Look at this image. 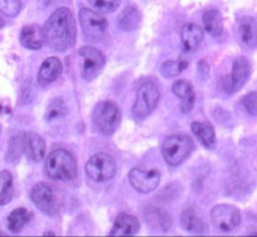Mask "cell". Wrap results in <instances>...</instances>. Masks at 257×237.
Listing matches in <instances>:
<instances>
[{"label":"cell","instance_id":"cell-1","mask_svg":"<svg viewBox=\"0 0 257 237\" xmlns=\"http://www.w3.org/2000/svg\"><path fill=\"white\" fill-rule=\"evenodd\" d=\"M45 43L57 52H64L72 48L77 40V24L68 8L55 10L43 27Z\"/></svg>","mask_w":257,"mask_h":237},{"label":"cell","instance_id":"cell-2","mask_svg":"<svg viewBox=\"0 0 257 237\" xmlns=\"http://www.w3.org/2000/svg\"><path fill=\"white\" fill-rule=\"evenodd\" d=\"M45 172L52 180L73 181L78 173L75 158L67 150L52 151L45 161Z\"/></svg>","mask_w":257,"mask_h":237},{"label":"cell","instance_id":"cell-3","mask_svg":"<svg viewBox=\"0 0 257 237\" xmlns=\"http://www.w3.org/2000/svg\"><path fill=\"white\" fill-rule=\"evenodd\" d=\"M193 148L192 138L185 135H173L163 141L162 156L167 165L177 167L190 157Z\"/></svg>","mask_w":257,"mask_h":237},{"label":"cell","instance_id":"cell-4","mask_svg":"<svg viewBox=\"0 0 257 237\" xmlns=\"http://www.w3.org/2000/svg\"><path fill=\"white\" fill-rule=\"evenodd\" d=\"M93 123L103 135H113L120 123V110L112 100H104L95 105L93 110Z\"/></svg>","mask_w":257,"mask_h":237},{"label":"cell","instance_id":"cell-5","mask_svg":"<svg viewBox=\"0 0 257 237\" xmlns=\"http://www.w3.org/2000/svg\"><path fill=\"white\" fill-rule=\"evenodd\" d=\"M85 172L93 182H107L117 173V165L112 156L100 152L89 158L85 165Z\"/></svg>","mask_w":257,"mask_h":237},{"label":"cell","instance_id":"cell-6","mask_svg":"<svg viewBox=\"0 0 257 237\" xmlns=\"http://www.w3.org/2000/svg\"><path fill=\"white\" fill-rule=\"evenodd\" d=\"M160 100V90L153 83H145L137 90V97L132 108L136 121H143L152 114Z\"/></svg>","mask_w":257,"mask_h":237},{"label":"cell","instance_id":"cell-7","mask_svg":"<svg viewBox=\"0 0 257 237\" xmlns=\"http://www.w3.org/2000/svg\"><path fill=\"white\" fill-rule=\"evenodd\" d=\"M79 23L83 34L90 42H100L107 33V19L87 8H82L79 10Z\"/></svg>","mask_w":257,"mask_h":237},{"label":"cell","instance_id":"cell-8","mask_svg":"<svg viewBox=\"0 0 257 237\" xmlns=\"http://www.w3.org/2000/svg\"><path fill=\"white\" fill-rule=\"evenodd\" d=\"M78 54L80 58V74H82L83 79H85L87 82H92L104 68V55L94 47L80 48Z\"/></svg>","mask_w":257,"mask_h":237},{"label":"cell","instance_id":"cell-9","mask_svg":"<svg viewBox=\"0 0 257 237\" xmlns=\"http://www.w3.org/2000/svg\"><path fill=\"white\" fill-rule=\"evenodd\" d=\"M211 221L217 230L222 231V232H231L240 225L241 213L235 206L222 203V205H217L212 208Z\"/></svg>","mask_w":257,"mask_h":237},{"label":"cell","instance_id":"cell-10","mask_svg":"<svg viewBox=\"0 0 257 237\" xmlns=\"http://www.w3.org/2000/svg\"><path fill=\"white\" fill-rule=\"evenodd\" d=\"M30 198H32L35 207L48 216L55 215L59 210L54 191L44 182H39L34 185V187L30 191Z\"/></svg>","mask_w":257,"mask_h":237},{"label":"cell","instance_id":"cell-11","mask_svg":"<svg viewBox=\"0 0 257 237\" xmlns=\"http://www.w3.org/2000/svg\"><path fill=\"white\" fill-rule=\"evenodd\" d=\"M131 186L137 192L150 193L158 187L161 181V175L157 170L145 171L141 168H133L128 175Z\"/></svg>","mask_w":257,"mask_h":237},{"label":"cell","instance_id":"cell-12","mask_svg":"<svg viewBox=\"0 0 257 237\" xmlns=\"http://www.w3.org/2000/svg\"><path fill=\"white\" fill-rule=\"evenodd\" d=\"M251 74V65L245 57H240L232 65L230 77L225 83V89L228 94L238 92L245 85Z\"/></svg>","mask_w":257,"mask_h":237},{"label":"cell","instance_id":"cell-13","mask_svg":"<svg viewBox=\"0 0 257 237\" xmlns=\"http://www.w3.org/2000/svg\"><path fill=\"white\" fill-rule=\"evenodd\" d=\"M203 40V32L197 24L187 23L181 29V44L183 52L192 53L198 49Z\"/></svg>","mask_w":257,"mask_h":237},{"label":"cell","instance_id":"cell-14","mask_svg":"<svg viewBox=\"0 0 257 237\" xmlns=\"http://www.w3.org/2000/svg\"><path fill=\"white\" fill-rule=\"evenodd\" d=\"M20 43L29 50H39L45 43L43 28L37 24L27 25L20 32Z\"/></svg>","mask_w":257,"mask_h":237},{"label":"cell","instance_id":"cell-15","mask_svg":"<svg viewBox=\"0 0 257 237\" xmlns=\"http://www.w3.org/2000/svg\"><path fill=\"white\" fill-rule=\"evenodd\" d=\"M63 65L59 58L50 57L43 62L40 65L39 73H38V83L40 85H48L53 83L54 80L58 79L60 74H62Z\"/></svg>","mask_w":257,"mask_h":237},{"label":"cell","instance_id":"cell-16","mask_svg":"<svg viewBox=\"0 0 257 237\" xmlns=\"http://www.w3.org/2000/svg\"><path fill=\"white\" fill-rule=\"evenodd\" d=\"M172 92L175 93L176 97L181 98L182 102L180 104V109L182 113H188L193 108L195 104V90H193L192 84L186 79H180L173 83Z\"/></svg>","mask_w":257,"mask_h":237},{"label":"cell","instance_id":"cell-17","mask_svg":"<svg viewBox=\"0 0 257 237\" xmlns=\"http://www.w3.org/2000/svg\"><path fill=\"white\" fill-rule=\"evenodd\" d=\"M24 143H25V153L29 160L33 162H40L43 161L47 151L44 140L40 137L38 133L28 132L24 135Z\"/></svg>","mask_w":257,"mask_h":237},{"label":"cell","instance_id":"cell-18","mask_svg":"<svg viewBox=\"0 0 257 237\" xmlns=\"http://www.w3.org/2000/svg\"><path fill=\"white\" fill-rule=\"evenodd\" d=\"M140 221L132 215L122 212L117 216L113 228L110 230L112 236H132L140 231Z\"/></svg>","mask_w":257,"mask_h":237},{"label":"cell","instance_id":"cell-19","mask_svg":"<svg viewBox=\"0 0 257 237\" xmlns=\"http://www.w3.org/2000/svg\"><path fill=\"white\" fill-rule=\"evenodd\" d=\"M238 33L242 44L248 49L257 48V22L252 17H242L238 20Z\"/></svg>","mask_w":257,"mask_h":237},{"label":"cell","instance_id":"cell-20","mask_svg":"<svg viewBox=\"0 0 257 237\" xmlns=\"http://www.w3.org/2000/svg\"><path fill=\"white\" fill-rule=\"evenodd\" d=\"M145 218L151 227L166 232L172 225L170 215L165 210L158 207H148L145 212Z\"/></svg>","mask_w":257,"mask_h":237},{"label":"cell","instance_id":"cell-21","mask_svg":"<svg viewBox=\"0 0 257 237\" xmlns=\"http://www.w3.org/2000/svg\"><path fill=\"white\" fill-rule=\"evenodd\" d=\"M191 130H192L193 135L198 138V141H200L203 147L208 148V150L215 148L216 133L212 126L208 125V123L193 122L192 126H191Z\"/></svg>","mask_w":257,"mask_h":237},{"label":"cell","instance_id":"cell-22","mask_svg":"<svg viewBox=\"0 0 257 237\" xmlns=\"http://www.w3.org/2000/svg\"><path fill=\"white\" fill-rule=\"evenodd\" d=\"M141 23V13L133 5L125 8L120 15L118 17V25L124 32H133L140 27Z\"/></svg>","mask_w":257,"mask_h":237},{"label":"cell","instance_id":"cell-23","mask_svg":"<svg viewBox=\"0 0 257 237\" xmlns=\"http://www.w3.org/2000/svg\"><path fill=\"white\" fill-rule=\"evenodd\" d=\"M32 220V213L27 208H15L8 216V228L10 232L19 233Z\"/></svg>","mask_w":257,"mask_h":237},{"label":"cell","instance_id":"cell-24","mask_svg":"<svg viewBox=\"0 0 257 237\" xmlns=\"http://www.w3.org/2000/svg\"><path fill=\"white\" fill-rule=\"evenodd\" d=\"M181 226L185 231L191 233H202L205 232V222L198 217L195 210H185L181 215Z\"/></svg>","mask_w":257,"mask_h":237},{"label":"cell","instance_id":"cell-25","mask_svg":"<svg viewBox=\"0 0 257 237\" xmlns=\"http://www.w3.org/2000/svg\"><path fill=\"white\" fill-rule=\"evenodd\" d=\"M203 25L208 34L212 37H218L222 34L223 32V24H222V17L218 10H208L203 14Z\"/></svg>","mask_w":257,"mask_h":237},{"label":"cell","instance_id":"cell-26","mask_svg":"<svg viewBox=\"0 0 257 237\" xmlns=\"http://www.w3.org/2000/svg\"><path fill=\"white\" fill-rule=\"evenodd\" d=\"M14 196V183L13 176L9 171L0 172V206H5L13 200Z\"/></svg>","mask_w":257,"mask_h":237},{"label":"cell","instance_id":"cell-27","mask_svg":"<svg viewBox=\"0 0 257 237\" xmlns=\"http://www.w3.org/2000/svg\"><path fill=\"white\" fill-rule=\"evenodd\" d=\"M67 113L68 107L64 99H62V98H54L48 104L47 110H45V120L48 122H55V121L64 118L67 115Z\"/></svg>","mask_w":257,"mask_h":237},{"label":"cell","instance_id":"cell-28","mask_svg":"<svg viewBox=\"0 0 257 237\" xmlns=\"http://www.w3.org/2000/svg\"><path fill=\"white\" fill-rule=\"evenodd\" d=\"M25 152V143L24 136H14L9 142V148H8L7 161L10 163H17L20 160V156Z\"/></svg>","mask_w":257,"mask_h":237},{"label":"cell","instance_id":"cell-29","mask_svg":"<svg viewBox=\"0 0 257 237\" xmlns=\"http://www.w3.org/2000/svg\"><path fill=\"white\" fill-rule=\"evenodd\" d=\"M188 67L187 60L177 59V60H167L161 65V74L165 78H173L180 75L186 68Z\"/></svg>","mask_w":257,"mask_h":237},{"label":"cell","instance_id":"cell-30","mask_svg":"<svg viewBox=\"0 0 257 237\" xmlns=\"http://www.w3.org/2000/svg\"><path fill=\"white\" fill-rule=\"evenodd\" d=\"M20 9H22L20 0H0V13L5 17H17L20 13Z\"/></svg>","mask_w":257,"mask_h":237},{"label":"cell","instance_id":"cell-31","mask_svg":"<svg viewBox=\"0 0 257 237\" xmlns=\"http://www.w3.org/2000/svg\"><path fill=\"white\" fill-rule=\"evenodd\" d=\"M89 4L102 13H112L117 10L120 0H88Z\"/></svg>","mask_w":257,"mask_h":237},{"label":"cell","instance_id":"cell-32","mask_svg":"<svg viewBox=\"0 0 257 237\" xmlns=\"http://www.w3.org/2000/svg\"><path fill=\"white\" fill-rule=\"evenodd\" d=\"M246 112L251 115H257V92H250L241 99Z\"/></svg>","mask_w":257,"mask_h":237},{"label":"cell","instance_id":"cell-33","mask_svg":"<svg viewBox=\"0 0 257 237\" xmlns=\"http://www.w3.org/2000/svg\"><path fill=\"white\" fill-rule=\"evenodd\" d=\"M198 69V78H200L202 82H205L208 77H210V67H208L207 63L205 60H201L197 65Z\"/></svg>","mask_w":257,"mask_h":237},{"label":"cell","instance_id":"cell-34","mask_svg":"<svg viewBox=\"0 0 257 237\" xmlns=\"http://www.w3.org/2000/svg\"><path fill=\"white\" fill-rule=\"evenodd\" d=\"M55 2H57V0H39V5L45 9V8L52 7Z\"/></svg>","mask_w":257,"mask_h":237},{"label":"cell","instance_id":"cell-35","mask_svg":"<svg viewBox=\"0 0 257 237\" xmlns=\"http://www.w3.org/2000/svg\"><path fill=\"white\" fill-rule=\"evenodd\" d=\"M12 112V109H10V107L8 104H0V114H5V113H10Z\"/></svg>","mask_w":257,"mask_h":237},{"label":"cell","instance_id":"cell-36","mask_svg":"<svg viewBox=\"0 0 257 237\" xmlns=\"http://www.w3.org/2000/svg\"><path fill=\"white\" fill-rule=\"evenodd\" d=\"M3 25H4V22H3V20H2V19H0V28H2V27H3Z\"/></svg>","mask_w":257,"mask_h":237}]
</instances>
